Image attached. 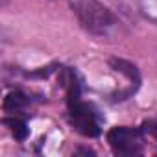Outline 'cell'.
Listing matches in <instances>:
<instances>
[{
	"label": "cell",
	"mask_w": 157,
	"mask_h": 157,
	"mask_svg": "<svg viewBox=\"0 0 157 157\" xmlns=\"http://www.w3.org/2000/svg\"><path fill=\"white\" fill-rule=\"evenodd\" d=\"M78 22L91 35L104 41H120L126 35L122 21L100 0H68Z\"/></svg>",
	"instance_id": "1"
},
{
	"label": "cell",
	"mask_w": 157,
	"mask_h": 157,
	"mask_svg": "<svg viewBox=\"0 0 157 157\" xmlns=\"http://www.w3.org/2000/svg\"><path fill=\"white\" fill-rule=\"evenodd\" d=\"M67 111L68 120L74 126L78 133L85 137H96L100 135V122L94 113V109L85 104L80 96V87L74 80L68 82V93H67Z\"/></svg>",
	"instance_id": "2"
},
{
	"label": "cell",
	"mask_w": 157,
	"mask_h": 157,
	"mask_svg": "<svg viewBox=\"0 0 157 157\" xmlns=\"http://www.w3.org/2000/svg\"><path fill=\"white\" fill-rule=\"evenodd\" d=\"M107 142L118 155H137L142 151L144 137L139 129L128 126H117L107 131Z\"/></svg>",
	"instance_id": "3"
},
{
	"label": "cell",
	"mask_w": 157,
	"mask_h": 157,
	"mask_svg": "<svg viewBox=\"0 0 157 157\" xmlns=\"http://www.w3.org/2000/svg\"><path fill=\"white\" fill-rule=\"evenodd\" d=\"M109 65H111L113 70L124 74L129 82H133L135 85H139L140 76H139V70H137V67H135L133 63H129V61H126V59H120V57H111V59H109Z\"/></svg>",
	"instance_id": "4"
},
{
	"label": "cell",
	"mask_w": 157,
	"mask_h": 157,
	"mask_svg": "<svg viewBox=\"0 0 157 157\" xmlns=\"http://www.w3.org/2000/svg\"><path fill=\"white\" fill-rule=\"evenodd\" d=\"M137 10L153 26H157V0H137Z\"/></svg>",
	"instance_id": "5"
},
{
	"label": "cell",
	"mask_w": 157,
	"mask_h": 157,
	"mask_svg": "<svg viewBox=\"0 0 157 157\" xmlns=\"http://www.w3.org/2000/svg\"><path fill=\"white\" fill-rule=\"evenodd\" d=\"M2 122H4V126H8V129L11 131V135H13L17 140H21V142H22V140L28 137V126H26V122H24V120H21V118L13 117V118H4Z\"/></svg>",
	"instance_id": "6"
},
{
	"label": "cell",
	"mask_w": 157,
	"mask_h": 157,
	"mask_svg": "<svg viewBox=\"0 0 157 157\" xmlns=\"http://www.w3.org/2000/svg\"><path fill=\"white\" fill-rule=\"evenodd\" d=\"M26 102L28 100H26V96L22 93H11L4 100V109L6 111H11V113H17V111H21L26 105Z\"/></svg>",
	"instance_id": "7"
}]
</instances>
